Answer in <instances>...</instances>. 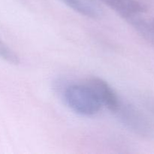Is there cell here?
Masks as SVG:
<instances>
[{"label":"cell","mask_w":154,"mask_h":154,"mask_svg":"<svg viewBox=\"0 0 154 154\" xmlns=\"http://www.w3.org/2000/svg\"><path fill=\"white\" fill-rule=\"evenodd\" d=\"M125 20L141 16L146 8L138 0H100Z\"/></svg>","instance_id":"4"},{"label":"cell","mask_w":154,"mask_h":154,"mask_svg":"<svg viewBox=\"0 0 154 154\" xmlns=\"http://www.w3.org/2000/svg\"><path fill=\"white\" fill-rule=\"evenodd\" d=\"M77 13L92 19L102 16V9L96 0H61Z\"/></svg>","instance_id":"5"},{"label":"cell","mask_w":154,"mask_h":154,"mask_svg":"<svg viewBox=\"0 0 154 154\" xmlns=\"http://www.w3.org/2000/svg\"><path fill=\"white\" fill-rule=\"evenodd\" d=\"M115 114L122 124L136 135L142 137H151L153 135L154 129L150 120L132 104L120 101Z\"/></svg>","instance_id":"2"},{"label":"cell","mask_w":154,"mask_h":154,"mask_svg":"<svg viewBox=\"0 0 154 154\" xmlns=\"http://www.w3.org/2000/svg\"><path fill=\"white\" fill-rule=\"evenodd\" d=\"M86 83L94 90L102 105L106 107L111 112L115 113L121 100L110 84L105 80L97 77L88 78Z\"/></svg>","instance_id":"3"},{"label":"cell","mask_w":154,"mask_h":154,"mask_svg":"<svg viewBox=\"0 0 154 154\" xmlns=\"http://www.w3.org/2000/svg\"><path fill=\"white\" fill-rule=\"evenodd\" d=\"M0 57L7 63L13 65L20 63V57L0 38Z\"/></svg>","instance_id":"6"},{"label":"cell","mask_w":154,"mask_h":154,"mask_svg":"<svg viewBox=\"0 0 154 154\" xmlns=\"http://www.w3.org/2000/svg\"><path fill=\"white\" fill-rule=\"evenodd\" d=\"M150 23V26H151V28H152V29H153V33H154V19Z\"/></svg>","instance_id":"8"},{"label":"cell","mask_w":154,"mask_h":154,"mask_svg":"<svg viewBox=\"0 0 154 154\" xmlns=\"http://www.w3.org/2000/svg\"><path fill=\"white\" fill-rule=\"evenodd\" d=\"M147 105H148V107L150 108V111L154 114V99H150V100H149Z\"/></svg>","instance_id":"7"},{"label":"cell","mask_w":154,"mask_h":154,"mask_svg":"<svg viewBox=\"0 0 154 154\" xmlns=\"http://www.w3.org/2000/svg\"><path fill=\"white\" fill-rule=\"evenodd\" d=\"M63 99L72 111L82 116L96 115L103 107L94 90L86 82L66 87Z\"/></svg>","instance_id":"1"}]
</instances>
